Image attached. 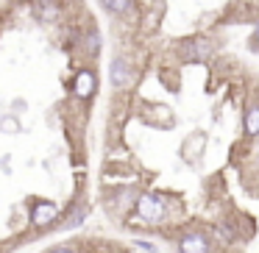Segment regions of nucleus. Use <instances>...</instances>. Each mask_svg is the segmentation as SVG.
<instances>
[{
	"mask_svg": "<svg viewBox=\"0 0 259 253\" xmlns=\"http://www.w3.org/2000/svg\"><path fill=\"white\" fill-rule=\"evenodd\" d=\"M137 217H140L142 223L156 225L167 217V206H164V200L156 195H142L140 200H137Z\"/></svg>",
	"mask_w": 259,
	"mask_h": 253,
	"instance_id": "1",
	"label": "nucleus"
},
{
	"mask_svg": "<svg viewBox=\"0 0 259 253\" xmlns=\"http://www.w3.org/2000/svg\"><path fill=\"white\" fill-rule=\"evenodd\" d=\"M56 220H59V209L53 206V203H48V200L34 203V209H31V225L48 228V225H53Z\"/></svg>",
	"mask_w": 259,
	"mask_h": 253,
	"instance_id": "2",
	"label": "nucleus"
},
{
	"mask_svg": "<svg viewBox=\"0 0 259 253\" xmlns=\"http://www.w3.org/2000/svg\"><path fill=\"white\" fill-rule=\"evenodd\" d=\"M181 253H209V239L203 234H184L179 239Z\"/></svg>",
	"mask_w": 259,
	"mask_h": 253,
	"instance_id": "3",
	"label": "nucleus"
},
{
	"mask_svg": "<svg viewBox=\"0 0 259 253\" xmlns=\"http://www.w3.org/2000/svg\"><path fill=\"white\" fill-rule=\"evenodd\" d=\"M75 95H78L81 100H90V97L95 95V73L81 70V73L75 75Z\"/></svg>",
	"mask_w": 259,
	"mask_h": 253,
	"instance_id": "4",
	"label": "nucleus"
},
{
	"mask_svg": "<svg viewBox=\"0 0 259 253\" xmlns=\"http://www.w3.org/2000/svg\"><path fill=\"white\" fill-rule=\"evenodd\" d=\"M109 78H112V86H117V89L128 86V81H131V67H128V62H125V59H114Z\"/></svg>",
	"mask_w": 259,
	"mask_h": 253,
	"instance_id": "5",
	"label": "nucleus"
},
{
	"mask_svg": "<svg viewBox=\"0 0 259 253\" xmlns=\"http://www.w3.org/2000/svg\"><path fill=\"white\" fill-rule=\"evenodd\" d=\"M190 53H192V59H198V62H206V59L212 56V45H209V39L198 36V39L190 42Z\"/></svg>",
	"mask_w": 259,
	"mask_h": 253,
	"instance_id": "6",
	"label": "nucleus"
},
{
	"mask_svg": "<svg viewBox=\"0 0 259 253\" xmlns=\"http://www.w3.org/2000/svg\"><path fill=\"white\" fill-rule=\"evenodd\" d=\"M245 134L259 136V106H248L245 112Z\"/></svg>",
	"mask_w": 259,
	"mask_h": 253,
	"instance_id": "7",
	"label": "nucleus"
},
{
	"mask_svg": "<svg viewBox=\"0 0 259 253\" xmlns=\"http://www.w3.org/2000/svg\"><path fill=\"white\" fill-rule=\"evenodd\" d=\"M39 17L45 20V23H51V20L59 17V3L56 0H39Z\"/></svg>",
	"mask_w": 259,
	"mask_h": 253,
	"instance_id": "8",
	"label": "nucleus"
},
{
	"mask_svg": "<svg viewBox=\"0 0 259 253\" xmlns=\"http://www.w3.org/2000/svg\"><path fill=\"white\" fill-rule=\"evenodd\" d=\"M112 14H128L134 9V0H101Z\"/></svg>",
	"mask_w": 259,
	"mask_h": 253,
	"instance_id": "9",
	"label": "nucleus"
},
{
	"mask_svg": "<svg viewBox=\"0 0 259 253\" xmlns=\"http://www.w3.org/2000/svg\"><path fill=\"white\" fill-rule=\"evenodd\" d=\"M51 253H75V250H70V247H59V250H51Z\"/></svg>",
	"mask_w": 259,
	"mask_h": 253,
	"instance_id": "10",
	"label": "nucleus"
},
{
	"mask_svg": "<svg viewBox=\"0 0 259 253\" xmlns=\"http://www.w3.org/2000/svg\"><path fill=\"white\" fill-rule=\"evenodd\" d=\"M256 39H259V23H256Z\"/></svg>",
	"mask_w": 259,
	"mask_h": 253,
	"instance_id": "11",
	"label": "nucleus"
}]
</instances>
